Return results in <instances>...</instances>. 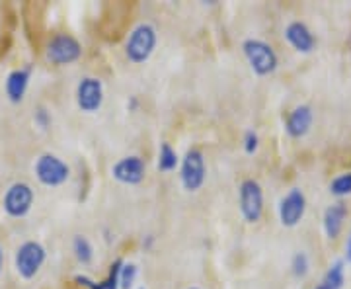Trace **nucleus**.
<instances>
[{
  "instance_id": "nucleus-13",
  "label": "nucleus",
  "mask_w": 351,
  "mask_h": 289,
  "mask_svg": "<svg viewBox=\"0 0 351 289\" xmlns=\"http://www.w3.org/2000/svg\"><path fill=\"white\" fill-rule=\"evenodd\" d=\"M313 122H314L313 108L302 104V106H297L293 112L289 113L287 122H285V131H287L289 137L301 139L311 131Z\"/></svg>"
},
{
  "instance_id": "nucleus-9",
  "label": "nucleus",
  "mask_w": 351,
  "mask_h": 289,
  "mask_svg": "<svg viewBox=\"0 0 351 289\" xmlns=\"http://www.w3.org/2000/svg\"><path fill=\"white\" fill-rule=\"evenodd\" d=\"M104 104V84L96 76L80 78L76 86V106L84 113H96Z\"/></svg>"
},
{
  "instance_id": "nucleus-3",
  "label": "nucleus",
  "mask_w": 351,
  "mask_h": 289,
  "mask_svg": "<svg viewBox=\"0 0 351 289\" xmlns=\"http://www.w3.org/2000/svg\"><path fill=\"white\" fill-rule=\"evenodd\" d=\"M82 57V45L71 34H55L45 45V59L55 67H66Z\"/></svg>"
},
{
  "instance_id": "nucleus-23",
  "label": "nucleus",
  "mask_w": 351,
  "mask_h": 289,
  "mask_svg": "<svg viewBox=\"0 0 351 289\" xmlns=\"http://www.w3.org/2000/svg\"><path fill=\"white\" fill-rule=\"evenodd\" d=\"M258 147H260L258 133L256 131H246L244 133V151L248 152V154H254V152L258 151Z\"/></svg>"
},
{
  "instance_id": "nucleus-14",
  "label": "nucleus",
  "mask_w": 351,
  "mask_h": 289,
  "mask_svg": "<svg viewBox=\"0 0 351 289\" xmlns=\"http://www.w3.org/2000/svg\"><path fill=\"white\" fill-rule=\"evenodd\" d=\"M348 219V205L346 203H332L324 211V219H322V225H324V233L330 240L338 239L341 229H343V223Z\"/></svg>"
},
{
  "instance_id": "nucleus-10",
  "label": "nucleus",
  "mask_w": 351,
  "mask_h": 289,
  "mask_svg": "<svg viewBox=\"0 0 351 289\" xmlns=\"http://www.w3.org/2000/svg\"><path fill=\"white\" fill-rule=\"evenodd\" d=\"M304 213H306V198H304L302 189H289L287 194L283 196V200L279 201V221H281V225L293 229V227L301 223Z\"/></svg>"
},
{
  "instance_id": "nucleus-7",
  "label": "nucleus",
  "mask_w": 351,
  "mask_h": 289,
  "mask_svg": "<svg viewBox=\"0 0 351 289\" xmlns=\"http://www.w3.org/2000/svg\"><path fill=\"white\" fill-rule=\"evenodd\" d=\"M240 213L246 223H258L263 215V189L258 180L246 178L239 189Z\"/></svg>"
},
{
  "instance_id": "nucleus-1",
  "label": "nucleus",
  "mask_w": 351,
  "mask_h": 289,
  "mask_svg": "<svg viewBox=\"0 0 351 289\" xmlns=\"http://www.w3.org/2000/svg\"><path fill=\"white\" fill-rule=\"evenodd\" d=\"M158 43V34L151 24H138L133 27L125 41V57L133 65L147 63Z\"/></svg>"
},
{
  "instance_id": "nucleus-26",
  "label": "nucleus",
  "mask_w": 351,
  "mask_h": 289,
  "mask_svg": "<svg viewBox=\"0 0 351 289\" xmlns=\"http://www.w3.org/2000/svg\"><path fill=\"white\" fill-rule=\"evenodd\" d=\"M2 266H4V252H2V246H0V274H2Z\"/></svg>"
},
{
  "instance_id": "nucleus-21",
  "label": "nucleus",
  "mask_w": 351,
  "mask_h": 289,
  "mask_svg": "<svg viewBox=\"0 0 351 289\" xmlns=\"http://www.w3.org/2000/svg\"><path fill=\"white\" fill-rule=\"evenodd\" d=\"M138 276V268L131 262H123L121 266V272H119V288L121 289H131L135 286Z\"/></svg>"
},
{
  "instance_id": "nucleus-12",
  "label": "nucleus",
  "mask_w": 351,
  "mask_h": 289,
  "mask_svg": "<svg viewBox=\"0 0 351 289\" xmlns=\"http://www.w3.org/2000/svg\"><path fill=\"white\" fill-rule=\"evenodd\" d=\"M285 39L289 41V45L293 49H297L299 53H313L314 47H316V39H314L313 32L308 30V25L304 22H291V24L285 27Z\"/></svg>"
},
{
  "instance_id": "nucleus-22",
  "label": "nucleus",
  "mask_w": 351,
  "mask_h": 289,
  "mask_svg": "<svg viewBox=\"0 0 351 289\" xmlns=\"http://www.w3.org/2000/svg\"><path fill=\"white\" fill-rule=\"evenodd\" d=\"M311 270V260L304 252H297L291 260V274L295 277H304Z\"/></svg>"
},
{
  "instance_id": "nucleus-27",
  "label": "nucleus",
  "mask_w": 351,
  "mask_h": 289,
  "mask_svg": "<svg viewBox=\"0 0 351 289\" xmlns=\"http://www.w3.org/2000/svg\"><path fill=\"white\" fill-rule=\"evenodd\" d=\"M188 289H199V288H188Z\"/></svg>"
},
{
  "instance_id": "nucleus-19",
  "label": "nucleus",
  "mask_w": 351,
  "mask_h": 289,
  "mask_svg": "<svg viewBox=\"0 0 351 289\" xmlns=\"http://www.w3.org/2000/svg\"><path fill=\"white\" fill-rule=\"evenodd\" d=\"M180 164V157L174 151V147L170 143H162L158 149V170L162 172H172Z\"/></svg>"
},
{
  "instance_id": "nucleus-4",
  "label": "nucleus",
  "mask_w": 351,
  "mask_h": 289,
  "mask_svg": "<svg viewBox=\"0 0 351 289\" xmlns=\"http://www.w3.org/2000/svg\"><path fill=\"white\" fill-rule=\"evenodd\" d=\"M47 252L43 248V244L38 240H25L24 244H20V248L16 251V272L22 279H34L38 276L41 266L45 264Z\"/></svg>"
},
{
  "instance_id": "nucleus-16",
  "label": "nucleus",
  "mask_w": 351,
  "mask_h": 289,
  "mask_svg": "<svg viewBox=\"0 0 351 289\" xmlns=\"http://www.w3.org/2000/svg\"><path fill=\"white\" fill-rule=\"evenodd\" d=\"M121 266H123V260L117 258L115 262H112L110 266V272H108V277H104L101 281H94L88 276H75L76 286L84 289H121L119 288V272H121Z\"/></svg>"
},
{
  "instance_id": "nucleus-28",
  "label": "nucleus",
  "mask_w": 351,
  "mask_h": 289,
  "mask_svg": "<svg viewBox=\"0 0 351 289\" xmlns=\"http://www.w3.org/2000/svg\"><path fill=\"white\" fill-rule=\"evenodd\" d=\"M141 289H145V288H141Z\"/></svg>"
},
{
  "instance_id": "nucleus-18",
  "label": "nucleus",
  "mask_w": 351,
  "mask_h": 289,
  "mask_svg": "<svg viewBox=\"0 0 351 289\" xmlns=\"http://www.w3.org/2000/svg\"><path fill=\"white\" fill-rule=\"evenodd\" d=\"M73 252H75V258L80 264L88 266L94 260V246L84 235H76L73 239Z\"/></svg>"
},
{
  "instance_id": "nucleus-8",
  "label": "nucleus",
  "mask_w": 351,
  "mask_h": 289,
  "mask_svg": "<svg viewBox=\"0 0 351 289\" xmlns=\"http://www.w3.org/2000/svg\"><path fill=\"white\" fill-rule=\"evenodd\" d=\"M34 200H36V194H34V189H32L29 184L14 182L12 186L4 192L2 207H4L6 215H10L14 219H22V217H25L32 211Z\"/></svg>"
},
{
  "instance_id": "nucleus-15",
  "label": "nucleus",
  "mask_w": 351,
  "mask_h": 289,
  "mask_svg": "<svg viewBox=\"0 0 351 289\" xmlns=\"http://www.w3.org/2000/svg\"><path fill=\"white\" fill-rule=\"evenodd\" d=\"M29 76H32V67L16 69L6 76V96H8V100L14 102V104L24 100L25 90H27V84H29Z\"/></svg>"
},
{
  "instance_id": "nucleus-20",
  "label": "nucleus",
  "mask_w": 351,
  "mask_h": 289,
  "mask_svg": "<svg viewBox=\"0 0 351 289\" xmlns=\"http://www.w3.org/2000/svg\"><path fill=\"white\" fill-rule=\"evenodd\" d=\"M330 192L336 196V198H346L351 194V172H346V174H339L332 180L330 184Z\"/></svg>"
},
{
  "instance_id": "nucleus-6",
  "label": "nucleus",
  "mask_w": 351,
  "mask_h": 289,
  "mask_svg": "<svg viewBox=\"0 0 351 289\" xmlns=\"http://www.w3.org/2000/svg\"><path fill=\"white\" fill-rule=\"evenodd\" d=\"M34 170H36V178L47 188L63 186L64 182L71 178L69 164L64 163L63 159H59L57 154H51V152H45V154L39 157L36 161Z\"/></svg>"
},
{
  "instance_id": "nucleus-24",
  "label": "nucleus",
  "mask_w": 351,
  "mask_h": 289,
  "mask_svg": "<svg viewBox=\"0 0 351 289\" xmlns=\"http://www.w3.org/2000/svg\"><path fill=\"white\" fill-rule=\"evenodd\" d=\"M34 119H36V124H38L41 129H47L51 126V113L43 108V106H39L36 113H34Z\"/></svg>"
},
{
  "instance_id": "nucleus-5",
  "label": "nucleus",
  "mask_w": 351,
  "mask_h": 289,
  "mask_svg": "<svg viewBox=\"0 0 351 289\" xmlns=\"http://www.w3.org/2000/svg\"><path fill=\"white\" fill-rule=\"evenodd\" d=\"M180 180L186 192H199L207 180V164L199 149H189L180 163Z\"/></svg>"
},
{
  "instance_id": "nucleus-25",
  "label": "nucleus",
  "mask_w": 351,
  "mask_h": 289,
  "mask_svg": "<svg viewBox=\"0 0 351 289\" xmlns=\"http://www.w3.org/2000/svg\"><path fill=\"white\" fill-rule=\"evenodd\" d=\"M346 260L351 264V233H350V239L346 242Z\"/></svg>"
},
{
  "instance_id": "nucleus-2",
  "label": "nucleus",
  "mask_w": 351,
  "mask_h": 289,
  "mask_svg": "<svg viewBox=\"0 0 351 289\" xmlns=\"http://www.w3.org/2000/svg\"><path fill=\"white\" fill-rule=\"evenodd\" d=\"M242 51H244V57L250 65V69L258 76H267L276 73L279 59H277L276 49L267 41H263V39H246L242 43Z\"/></svg>"
},
{
  "instance_id": "nucleus-11",
  "label": "nucleus",
  "mask_w": 351,
  "mask_h": 289,
  "mask_svg": "<svg viewBox=\"0 0 351 289\" xmlns=\"http://www.w3.org/2000/svg\"><path fill=\"white\" fill-rule=\"evenodd\" d=\"M145 174H147V164L137 154L119 159L112 168V176L119 184H125V186H137V184H141L145 180Z\"/></svg>"
},
{
  "instance_id": "nucleus-17",
  "label": "nucleus",
  "mask_w": 351,
  "mask_h": 289,
  "mask_svg": "<svg viewBox=\"0 0 351 289\" xmlns=\"http://www.w3.org/2000/svg\"><path fill=\"white\" fill-rule=\"evenodd\" d=\"M346 281V262L336 260L334 264L328 268V272L322 277V281L314 289H341Z\"/></svg>"
}]
</instances>
